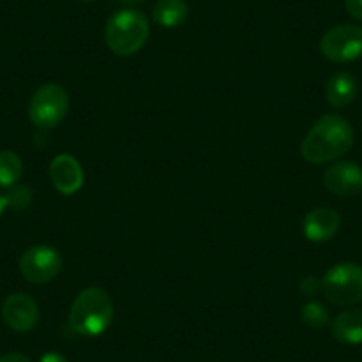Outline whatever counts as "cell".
Returning <instances> with one entry per match:
<instances>
[{"label": "cell", "mask_w": 362, "mask_h": 362, "mask_svg": "<svg viewBox=\"0 0 362 362\" xmlns=\"http://www.w3.org/2000/svg\"><path fill=\"white\" fill-rule=\"evenodd\" d=\"M354 146L351 124L337 114H325L320 117L300 146L304 160L315 165L334 162L346 155Z\"/></svg>", "instance_id": "6da1fadb"}, {"label": "cell", "mask_w": 362, "mask_h": 362, "mask_svg": "<svg viewBox=\"0 0 362 362\" xmlns=\"http://www.w3.org/2000/svg\"><path fill=\"white\" fill-rule=\"evenodd\" d=\"M114 318V302L102 288H86L76 295L69 309V327L83 337L105 332Z\"/></svg>", "instance_id": "7a4b0ae2"}, {"label": "cell", "mask_w": 362, "mask_h": 362, "mask_svg": "<svg viewBox=\"0 0 362 362\" xmlns=\"http://www.w3.org/2000/svg\"><path fill=\"white\" fill-rule=\"evenodd\" d=\"M149 37V20L139 9H121L105 25V43L112 54L130 57L137 54Z\"/></svg>", "instance_id": "3957f363"}, {"label": "cell", "mask_w": 362, "mask_h": 362, "mask_svg": "<svg viewBox=\"0 0 362 362\" xmlns=\"http://www.w3.org/2000/svg\"><path fill=\"white\" fill-rule=\"evenodd\" d=\"M325 298L339 308H351L362 300V267L357 263H337L322 279Z\"/></svg>", "instance_id": "277c9868"}, {"label": "cell", "mask_w": 362, "mask_h": 362, "mask_svg": "<svg viewBox=\"0 0 362 362\" xmlns=\"http://www.w3.org/2000/svg\"><path fill=\"white\" fill-rule=\"evenodd\" d=\"M68 93L59 83H47L33 95L29 103V119L34 127L50 130L61 124L68 116Z\"/></svg>", "instance_id": "5b68a950"}, {"label": "cell", "mask_w": 362, "mask_h": 362, "mask_svg": "<svg viewBox=\"0 0 362 362\" xmlns=\"http://www.w3.org/2000/svg\"><path fill=\"white\" fill-rule=\"evenodd\" d=\"M320 52L332 62H351L362 57V27L336 25L323 34Z\"/></svg>", "instance_id": "8992f818"}, {"label": "cell", "mask_w": 362, "mask_h": 362, "mask_svg": "<svg viewBox=\"0 0 362 362\" xmlns=\"http://www.w3.org/2000/svg\"><path fill=\"white\" fill-rule=\"evenodd\" d=\"M62 256L50 245L29 247L20 257V272L29 283L47 284L59 276Z\"/></svg>", "instance_id": "52a82bcc"}, {"label": "cell", "mask_w": 362, "mask_h": 362, "mask_svg": "<svg viewBox=\"0 0 362 362\" xmlns=\"http://www.w3.org/2000/svg\"><path fill=\"white\" fill-rule=\"evenodd\" d=\"M323 185L339 197H354L362 192V167L357 162H336L323 173Z\"/></svg>", "instance_id": "ba28073f"}, {"label": "cell", "mask_w": 362, "mask_h": 362, "mask_svg": "<svg viewBox=\"0 0 362 362\" xmlns=\"http://www.w3.org/2000/svg\"><path fill=\"white\" fill-rule=\"evenodd\" d=\"M2 318L9 329L29 332L40 322V308L25 293H13L2 304Z\"/></svg>", "instance_id": "9c48e42d"}, {"label": "cell", "mask_w": 362, "mask_h": 362, "mask_svg": "<svg viewBox=\"0 0 362 362\" xmlns=\"http://www.w3.org/2000/svg\"><path fill=\"white\" fill-rule=\"evenodd\" d=\"M50 180L64 196H73L83 187V169L75 156L62 153L50 163Z\"/></svg>", "instance_id": "30bf717a"}, {"label": "cell", "mask_w": 362, "mask_h": 362, "mask_svg": "<svg viewBox=\"0 0 362 362\" xmlns=\"http://www.w3.org/2000/svg\"><path fill=\"white\" fill-rule=\"evenodd\" d=\"M341 228V215L332 208H316L305 215L302 231L309 242H329Z\"/></svg>", "instance_id": "8fae6325"}, {"label": "cell", "mask_w": 362, "mask_h": 362, "mask_svg": "<svg viewBox=\"0 0 362 362\" xmlns=\"http://www.w3.org/2000/svg\"><path fill=\"white\" fill-rule=\"evenodd\" d=\"M358 90L357 78L348 71L334 73L325 83V96L327 102L334 109H344L355 100Z\"/></svg>", "instance_id": "7c38bea8"}, {"label": "cell", "mask_w": 362, "mask_h": 362, "mask_svg": "<svg viewBox=\"0 0 362 362\" xmlns=\"http://www.w3.org/2000/svg\"><path fill=\"white\" fill-rule=\"evenodd\" d=\"M334 339L343 344L362 343V309H346L334 318L332 325Z\"/></svg>", "instance_id": "4fadbf2b"}, {"label": "cell", "mask_w": 362, "mask_h": 362, "mask_svg": "<svg viewBox=\"0 0 362 362\" xmlns=\"http://www.w3.org/2000/svg\"><path fill=\"white\" fill-rule=\"evenodd\" d=\"M189 18V6L185 0H158L153 8V20L160 27L174 29Z\"/></svg>", "instance_id": "5bb4252c"}, {"label": "cell", "mask_w": 362, "mask_h": 362, "mask_svg": "<svg viewBox=\"0 0 362 362\" xmlns=\"http://www.w3.org/2000/svg\"><path fill=\"white\" fill-rule=\"evenodd\" d=\"M23 173L22 158L11 149L0 151V187H15Z\"/></svg>", "instance_id": "9a60e30c"}, {"label": "cell", "mask_w": 362, "mask_h": 362, "mask_svg": "<svg viewBox=\"0 0 362 362\" xmlns=\"http://www.w3.org/2000/svg\"><path fill=\"white\" fill-rule=\"evenodd\" d=\"M302 322L311 329H323L330 323V315L327 308L320 302H308L300 311Z\"/></svg>", "instance_id": "2e32d148"}, {"label": "cell", "mask_w": 362, "mask_h": 362, "mask_svg": "<svg viewBox=\"0 0 362 362\" xmlns=\"http://www.w3.org/2000/svg\"><path fill=\"white\" fill-rule=\"evenodd\" d=\"M6 203H8V208L15 211L27 210L33 203V190L27 185H15L6 194Z\"/></svg>", "instance_id": "e0dca14e"}, {"label": "cell", "mask_w": 362, "mask_h": 362, "mask_svg": "<svg viewBox=\"0 0 362 362\" xmlns=\"http://www.w3.org/2000/svg\"><path fill=\"white\" fill-rule=\"evenodd\" d=\"M298 290L304 297H315L320 290H322V283L316 277H304L298 284Z\"/></svg>", "instance_id": "ac0fdd59"}, {"label": "cell", "mask_w": 362, "mask_h": 362, "mask_svg": "<svg viewBox=\"0 0 362 362\" xmlns=\"http://www.w3.org/2000/svg\"><path fill=\"white\" fill-rule=\"evenodd\" d=\"M344 8L351 18L362 22V0H344Z\"/></svg>", "instance_id": "d6986e66"}, {"label": "cell", "mask_w": 362, "mask_h": 362, "mask_svg": "<svg viewBox=\"0 0 362 362\" xmlns=\"http://www.w3.org/2000/svg\"><path fill=\"white\" fill-rule=\"evenodd\" d=\"M0 362H30L29 357L18 351H9V354L0 355Z\"/></svg>", "instance_id": "ffe728a7"}, {"label": "cell", "mask_w": 362, "mask_h": 362, "mask_svg": "<svg viewBox=\"0 0 362 362\" xmlns=\"http://www.w3.org/2000/svg\"><path fill=\"white\" fill-rule=\"evenodd\" d=\"M40 362H69V361L64 357V355L59 354V351H48V354H45L43 357L40 358Z\"/></svg>", "instance_id": "44dd1931"}, {"label": "cell", "mask_w": 362, "mask_h": 362, "mask_svg": "<svg viewBox=\"0 0 362 362\" xmlns=\"http://www.w3.org/2000/svg\"><path fill=\"white\" fill-rule=\"evenodd\" d=\"M6 208H8V203H6V196H0V215L4 214Z\"/></svg>", "instance_id": "7402d4cb"}, {"label": "cell", "mask_w": 362, "mask_h": 362, "mask_svg": "<svg viewBox=\"0 0 362 362\" xmlns=\"http://www.w3.org/2000/svg\"><path fill=\"white\" fill-rule=\"evenodd\" d=\"M78 2H90V0H78Z\"/></svg>", "instance_id": "603a6c76"}]
</instances>
